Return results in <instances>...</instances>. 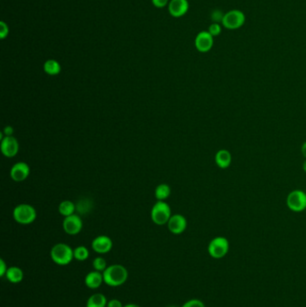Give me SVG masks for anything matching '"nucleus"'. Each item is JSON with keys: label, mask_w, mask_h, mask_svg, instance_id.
<instances>
[{"label": "nucleus", "mask_w": 306, "mask_h": 307, "mask_svg": "<svg viewBox=\"0 0 306 307\" xmlns=\"http://www.w3.org/2000/svg\"><path fill=\"white\" fill-rule=\"evenodd\" d=\"M112 241L107 235H99L94 238L92 242V248L93 251L100 254H105L112 249Z\"/></svg>", "instance_id": "obj_14"}, {"label": "nucleus", "mask_w": 306, "mask_h": 307, "mask_svg": "<svg viewBox=\"0 0 306 307\" xmlns=\"http://www.w3.org/2000/svg\"><path fill=\"white\" fill-rule=\"evenodd\" d=\"M171 195V188L165 183L159 184L154 191V196L158 201H164Z\"/></svg>", "instance_id": "obj_21"}, {"label": "nucleus", "mask_w": 306, "mask_h": 307, "mask_svg": "<svg viewBox=\"0 0 306 307\" xmlns=\"http://www.w3.org/2000/svg\"><path fill=\"white\" fill-rule=\"evenodd\" d=\"M102 282H104L102 273L96 270L89 272L84 279V284L90 289H99L102 284Z\"/></svg>", "instance_id": "obj_15"}, {"label": "nucleus", "mask_w": 306, "mask_h": 307, "mask_svg": "<svg viewBox=\"0 0 306 307\" xmlns=\"http://www.w3.org/2000/svg\"><path fill=\"white\" fill-rule=\"evenodd\" d=\"M288 206L295 212H301L306 209V194L302 191H294L288 195Z\"/></svg>", "instance_id": "obj_7"}, {"label": "nucleus", "mask_w": 306, "mask_h": 307, "mask_svg": "<svg viewBox=\"0 0 306 307\" xmlns=\"http://www.w3.org/2000/svg\"><path fill=\"white\" fill-rule=\"evenodd\" d=\"M106 298L103 294H93L88 298L86 307H107Z\"/></svg>", "instance_id": "obj_18"}, {"label": "nucleus", "mask_w": 306, "mask_h": 307, "mask_svg": "<svg viewBox=\"0 0 306 307\" xmlns=\"http://www.w3.org/2000/svg\"><path fill=\"white\" fill-rule=\"evenodd\" d=\"M175 307V306H170V307Z\"/></svg>", "instance_id": "obj_34"}, {"label": "nucleus", "mask_w": 306, "mask_h": 307, "mask_svg": "<svg viewBox=\"0 0 306 307\" xmlns=\"http://www.w3.org/2000/svg\"><path fill=\"white\" fill-rule=\"evenodd\" d=\"M209 255L214 259H221L223 257L227 255L229 250V242L228 239L225 237L214 238L211 242H209Z\"/></svg>", "instance_id": "obj_6"}, {"label": "nucleus", "mask_w": 306, "mask_h": 307, "mask_svg": "<svg viewBox=\"0 0 306 307\" xmlns=\"http://www.w3.org/2000/svg\"><path fill=\"white\" fill-rule=\"evenodd\" d=\"M169 0H152L153 5L157 7V8H163L164 6H166Z\"/></svg>", "instance_id": "obj_27"}, {"label": "nucleus", "mask_w": 306, "mask_h": 307, "mask_svg": "<svg viewBox=\"0 0 306 307\" xmlns=\"http://www.w3.org/2000/svg\"><path fill=\"white\" fill-rule=\"evenodd\" d=\"M213 37H217L218 35H220V33L222 32V26L219 24V23H211L209 25V31H208Z\"/></svg>", "instance_id": "obj_24"}, {"label": "nucleus", "mask_w": 306, "mask_h": 307, "mask_svg": "<svg viewBox=\"0 0 306 307\" xmlns=\"http://www.w3.org/2000/svg\"><path fill=\"white\" fill-rule=\"evenodd\" d=\"M76 210V205L74 202L70 200H63L62 202H61V204L59 205V212L64 218L74 215Z\"/></svg>", "instance_id": "obj_20"}, {"label": "nucleus", "mask_w": 306, "mask_h": 307, "mask_svg": "<svg viewBox=\"0 0 306 307\" xmlns=\"http://www.w3.org/2000/svg\"><path fill=\"white\" fill-rule=\"evenodd\" d=\"M43 70L49 76H57L61 73V66L59 61L48 60L43 64Z\"/></svg>", "instance_id": "obj_19"}, {"label": "nucleus", "mask_w": 306, "mask_h": 307, "mask_svg": "<svg viewBox=\"0 0 306 307\" xmlns=\"http://www.w3.org/2000/svg\"><path fill=\"white\" fill-rule=\"evenodd\" d=\"M195 47L202 53L209 52L214 45V37L208 32L202 31L197 34L195 38Z\"/></svg>", "instance_id": "obj_10"}, {"label": "nucleus", "mask_w": 306, "mask_h": 307, "mask_svg": "<svg viewBox=\"0 0 306 307\" xmlns=\"http://www.w3.org/2000/svg\"><path fill=\"white\" fill-rule=\"evenodd\" d=\"M232 161V155L228 150H220L216 154V163L222 169L228 168Z\"/></svg>", "instance_id": "obj_17"}, {"label": "nucleus", "mask_w": 306, "mask_h": 307, "mask_svg": "<svg viewBox=\"0 0 306 307\" xmlns=\"http://www.w3.org/2000/svg\"><path fill=\"white\" fill-rule=\"evenodd\" d=\"M14 128L12 126H6L3 131V133L5 137H12L14 134Z\"/></svg>", "instance_id": "obj_30"}, {"label": "nucleus", "mask_w": 306, "mask_h": 307, "mask_svg": "<svg viewBox=\"0 0 306 307\" xmlns=\"http://www.w3.org/2000/svg\"><path fill=\"white\" fill-rule=\"evenodd\" d=\"M13 218L18 224L30 225L33 223L37 218V211L32 205L26 203L19 204L14 209Z\"/></svg>", "instance_id": "obj_3"}, {"label": "nucleus", "mask_w": 306, "mask_h": 307, "mask_svg": "<svg viewBox=\"0 0 306 307\" xmlns=\"http://www.w3.org/2000/svg\"><path fill=\"white\" fill-rule=\"evenodd\" d=\"M51 258L58 265H68L74 259V250L66 243H57L51 248Z\"/></svg>", "instance_id": "obj_2"}, {"label": "nucleus", "mask_w": 306, "mask_h": 307, "mask_svg": "<svg viewBox=\"0 0 306 307\" xmlns=\"http://www.w3.org/2000/svg\"><path fill=\"white\" fill-rule=\"evenodd\" d=\"M123 307H140L138 305H135V304H129V305H126Z\"/></svg>", "instance_id": "obj_32"}, {"label": "nucleus", "mask_w": 306, "mask_h": 307, "mask_svg": "<svg viewBox=\"0 0 306 307\" xmlns=\"http://www.w3.org/2000/svg\"><path fill=\"white\" fill-rule=\"evenodd\" d=\"M93 267L94 270L102 273L104 270H106L108 266H107L106 261L102 257H97L93 260Z\"/></svg>", "instance_id": "obj_23"}, {"label": "nucleus", "mask_w": 306, "mask_h": 307, "mask_svg": "<svg viewBox=\"0 0 306 307\" xmlns=\"http://www.w3.org/2000/svg\"><path fill=\"white\" fill-rule=\"evenodd\" d=\"M102 276L105 284L110 287H120L127 281L129 272L124 266L113 264L107 267L106 270L102 272Z\"/></svg>", "instance_id": "obj_1"}, {"label": "nucleus", "mask_w": 306, "mask_h": 307, "mask_svg": "<svg viewBox=\"0 0 306 307\" xmlns=\"http://www.w3.org/2000/svg\"><path fill=\"white\" fill-rule=\"evenodd\" d=\"M181 307H206L204 303L200 301L199 299H191L183 304Z\"/></svg>", "instance_id": "obj_26"}, {"label": "nucleus", "mask_w": 306, "mask_h": 307, "mask_svg": "<svg viewBox=\"0 0 306 307\" xmlns=\"http://www.w3.org/2000/svg\"><path fill=\"white\" fill-rule=\"evenodd\" d=\"M190 4L188 0H171L168 5L169 14L173 17H181L189 11Z\"/></svg>", "instance_id": "obj_12"}, {"label": "nucleus", "mask_w": 306, "mask_h": 307, "mask_svg": "<svg viewBox=\"0 0 306 307\" xmlns=\"http://www.w3.org/2000/svg\"><path fill=\"white\" fill-rule=\"evenodd\" d=\"M30 166L25 162H18L14 163L11 168L10 176L15 182H22L25 181L30 175Z\"/></svg>", "instance_id": "obj_11"}, {"label": "nucleus", "mask_w": 306, "mask_h": 307, "mask_svg": "<svg viewBox=\"0 0 306 307\" xmlns=\"http://www.w3.org/2000/svg\"><path fill=\"white\" fill-rule=\"evenodd\" d=\"M89 251L86 247L78 246L74 249V259L76 261H86L88 259Z\"/></svg>", "instance_id": "obj_22"}, {"label": "nucleus", "mask_w": 306, "mask_h": 307, "mask_svg": "<svg viewBox=\"0 0 306 307\" xmlns=\"http://www.w3.org/2000/svg\"><path fill=\"white\" fill-rule=\"evenodd\" d=\"M245 14L241 10H231L224 14L222 25L228 30H237L241 28L245 23Z\"/></svg>", "instance_id": "obj_5"}, {"label": "nucleus", "mask_w": 306, "mask_h": 307, "mask_svg": "<svg viewBox=\"0 0 306 307\" xmlns=\"http://www.w3.org/2000/svg\"><path fill=\"white\" fill-rule=\"evenodd\" d=\"M63 230L66 233L70 235L78 234L83 228V221L77 215H71L70 217H66L62 223Z\"/></svg>", "instance_id": "obj_8"}, {"label": "nucleus", "mask_w": 306, "mask_h": 307, "mask_svg": "<svg viewBox=\"0 0 306 307\" xmlns=\"http://www.w3.org/2000/svg\"><path fill=\"white\" fill-rule=\"evenodd\" d=\"M7 267H6V264H5V261L3 259H0V277L1 278H3V277H5V273H6V271H7Z\"/></svg>", "instance_id": "obj_28"}, {"label": "nucleus", "mask_w": 306, "mask_h": 307, "mask_svg": "<svg viewBox=\"0 0 306 307\" xmlns=\"http://www.w3.org/2000/svg\"><path fill=\"white\" fill-rule=\"evenodd\" d=\"M5 277L11 283L17 284V283H20L23 279V270H21L18 267H15V266L9 267L7 269Z\"/></svg>", "instance_id": "obj_16"}, {"label": "nucleus", "mask_w": 306, "mask_h": 307, "mask_svg": "<svg viewBox=\"0 0 306 307\" xmlns=\"http://www.w3.org/2000/svg\"><path fill=\"white\" fill-rule=\"evenodd\" d=\"M9 34V27L5 21L0 22V39L5 40Z\"/></svg>", "instance_id": "obj_25"}, {"label": "nucleus", "mask_w": 306, "mask_h": 307, "mask_svg": "<svg viewBox=\"0 0 306 307\" xmlns=\"http://www.w3.org/2000/svg\"><path fill=\"white\" fill-rule=\"evenodd\" d=\"M303 168H304V170H305V172H306V161L304 163V165H303Z\"/></svg>", "instance_id": "obj_33"}, {"label": "nucleus", "mask_w": 306, "mask_h": 307, "mask_svg": "<svg viewBox=\"0 0 306 307\" xmlns=\"http://www.w3.org/2000/svg\"><path fill=\"white\" fill-rule=\"evenodd\" d=\"M0 149H1V152L5 155V157L12 158L18 153V141L14 138V136L5 137L3 140H1Z\"/></svg>", "instance_id": "obj_9"}, {"label": "nucleus", "mask_w": 306, "mask_h": 307, "mask_svg": "<svg viewBox=\"0 0 306 307\" xmlns=\"http://www.w3.org/2000/svg\"><path fill=\"white\" fill-rule=\"evenodd\" d=\"M172 217L170 206L165 201H157L151 210V219L157 226H163L168 223Z\"/></svg>", "instance_id": "obj_4"}, {"label": "nucleus", "mask_w": 306, "mask_h": 307, "mask_svg": "<svg viewBox=\"0 0 306 307\" xmlns=\"http://www.w3.org/2000/svg\"><path fill=\"white\" fill-rule=\"evenodd\" d=\"M167 225L171 233L173 234H181L187 228V220L182 215H172Z\"/></svg>", "instance_id": "obj_13"}, {"label": "nucleus", "mask_w": 306, "mask_h": 307, "mask_svg": "<svg viewBox=\"0 0 306 307\" xmlns=\"http://www.w3.org/2000/svg\"><path fill=\"white\" fill-rule=\"evenodd\" d=\"M122 303L118 299H111L107 303V307H123Z\"/></svg>", "instance_id": "obj_29"}, {"label": "nucleus", "mask_w": 306, "mask_h": 307, "mask_svg": "<svg viewBox=\"0 0 306 307\" xmlns=\"http://www.w3.org/2000/svg\"><path fill=\"white\" fill-rule=\"evenodd\" d=\"M302 153L304 154V156L306 157V142L305 144L303 145V148H302Z\"/></svg>", "instance_id": "obj_31"}]
</instances>
